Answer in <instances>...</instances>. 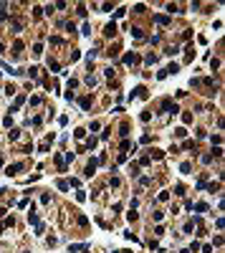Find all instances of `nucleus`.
<instances>
[{
    "label": "nucleus",
    "mask_w": 225,
    "mask_h": 253,
    "mask_svg": "<svg viewBox=\"0 0 225 253\" xmlns=\"http://www.w3.org/2000/svg\"><path fill=\"white\" fill-rule=\"evenodd\" d=\"M23 162H15V165H8V167H5V175H8V177H13V175H18L20 170H23Z\"/></svg>",
    "instance_id": "f257e3e1"
},
{
    "label": "nucleus",
    "mask_w": 225,
    "mask_h": 253,
    "mask_svg": "<svg viewBox=\"0 0 225 253\" xmlns=\"http://www.w3.org/2000/svg\"><path fill=\"white\" fill-rule=\"evenodd\" d=\"M162 109H165V111H170V114H177V111H180V107H177L172 99H165V101H162Z\"/></svg>",
    "instance_id": "f03ea898"
},
{
    "label": "nucleus",
    "mask_w": 225,
    "mask_h": 253,
    "mask_svg": "<svg viewBox=\"0 0 225 253\" xmlns=\"http://www.w3.org/2000/svg\"><path fill=\"white\" fill-rule=\"evenodd\" d=\"M129 99H147V89H144V86H137V89L129 94Z\"/></svg>",
    "instance_id": "7ed1b4c3"
},
{
    "label": "nucleus",
    "mask_w": 225,
    "mask_h": 253,
    "mask_svg": "<svg viewBox=\"0 0 225 253\" xmlns=\"http://www.w3.org/2000/svg\"><path fill=\"white\" fill-rule=\"evenodd\" d=\"M104 36H106V38H114V36H116V23H114V20H111V23H106V28H104Z\"/></svg>",
    "instance_id": "20e7f679"
},
{
    "label": "nucleus",
    "mask_w": 225,
    "mask_h": 253,
    "mask_svg": "<svg viewBox=\"0 0 225 253\" xmlns=\"http://www.w3.org/2000/svg\"><path fill=\"white\" fill-rule=\"evenodd\" d=\"M96 167H99V162H96V159H91V162L86 165V172H83V175H86V177H94V175H96Z\"/></svg>",
    "instance_id": "39448f33"
},
{
    "label": "nucleus",
    "mask_w": 225,
    "mask_h": 253,
    "mask_svg": "<svg viewBox=\"0 0 225 253\" xmlns=\"http://www.w3.org/2000/svg\"><path fill=\"white\" fill-rule=\"evenodd\" d=\"M13 225H15V218H5V220L3 223H0V235H3V230H8V228H13Z\"/></svg>",
    "instance_id": "423d86ee"
},
{
    "label": "nucleus",
    "mask_w": 225,
    "mask_h": 253,
    "mask_svg": "<svg viewBox=\"0 0 225 253\" xmlns=\"http://www.w3.org/2000/svg\"><path fill=\"white\" fill-rule=\"evenodd\" d=\"M126 66H132V63H139V56L137 53H124V58H122Z\"/></svg>",
    "instance_id": "0eeeda50"
},
{
    "label": "nucleus",
    "mask_w": 225,
    "mask_h": 253,
    "mask_svg": "<svg viewBox=\"0 0 225 253\" xmlns=\"http://www.w3.org/2000/svg\"><path fill=\"white\" fill-rule=\"evenodd\" d=\"M23 101H25V96H23V94H18V96H15V104L10 107V114H15V111H18V107H20Z\"/></svg>",
    "instance_id": "6e6552de"
},
{
    "label": "nucleus",
    "mask_w": 225,
    "mask_h": 253,
    "mask_svg": "<svg viewBox=\"0 0 225 253\" xmlns=\"http://www.w3.org/2000/svg\"><path fill=\"white\" fill-rule=\"evenodd\" d=\"M18 137H20V129H18V126L8 129V139H10V142H18Z\"/></svg>",
    "instance_id": "1a4fd4ad"
},
{
    "label": "nucleus",
    "mask_w": 225,
    "mask_h": 253,
    "mask_svg": "<svg viewBox=\"0 0 225 253\" xmlns=\"http://www.w3.org/2000/svg\"><path fill=\"white\" fill-rule=\"evenodd\" d=\"M68 251H71V253H79V251H89V245H86V243H76V245H68Z\"/></svg>",
    "instance_id": "9d476101"
},
{
    "label": "nucleus",
    "mask_w": 225,
    "mask_h": 253,
    "mask_svg": "<svg viewBox=\"0 0 225 253\" xmlns=\"http://www.w3.org/2000/svg\"><path fill=\"white\" fill-rule=\"evenodd\" d=\"M192 210H195V213H207L210 205H207V202H197V205H192Z\"/></svg>",
    "instance_id": "9b49d317"
},
{
    "label": "nucleus",
    "mask_w": 225,
    "mask_h": 253,
    "mask_svg": "<svg viewBox=\"0 0 225 253\" xmlns=\"http://www.w3.org/2000/svg\"><path fill=\"white\" fill-rule=\"evenodd\" d=\"M23 53V41H15L13 43V56H20Z\"/></svg>",
    "instance_id": "f8f14e48"
},
{
    "label": "nucleus",
    "mask_w": 225,
    "mask_h": 253,
    "mask_svg": "<svg viewBox=\"0 0 225 253\" xmlns=\"http://www.w3.org/2000/svg\"><path fill=\"white\" fill-rule=\"evenodd\" d=\"M154 23L157 25H167L170 23V15H154Z\"/></svg>",
    "instance_id": "ddd939ff"
},
{
    "label": "nucleus",
    "mask_w": 225,
    "mask_h": 253,
    "mask_svg": "<svg viewBox=\"0 0 225 253\" xmlns=\"http://www.w3.org/2000/svg\"><path fill=\"white\" fill-rule=\"evenodd\" d=\"M79 104H81V109H83V111L91 109V96H81V101H79Z\"/></svg>",
    "instance_id": "4468645a"
},
{
    "label": "nucleus",
    "mask_w": 225,
    "mask_h": 253,
    "mask_svg": "<svg viewBox=\"0 0 225 253\" xmlns=\"http://www.w3.org/2000/svg\"><path fill=\"white\" fill-rule=\"evenodd\" d=\"M162 157H165L162 150H149V159H162Z\"/></svg>",
    "instance_id": "2eb2a0df"
},
{
    "label": "nucleus",
    "mask_w": 225,
    "mask_h": 253,
    "mask_svg": "<svg viewBox=\"0 0 225 253\" xmlns=\"http://www.w3.org/2000/svg\"><path fill=\"white\" fill-rule=\"evenodd\" d=\"M182 150H192L195 152V150H197V144H195L192 139H185V142H182Z\"/></svg>",
    "instance_id": "dca6fc26"
},
{
    "label": "nucleus",
    "mask_w": 225,
    "mask_h": 253,
    "mask_svg": "<svg viewBox=\"0 0 225 253\" xmlns=\"http://www.w3.org/2000/svg\"><path fill=\"white\" fill-rule=\"evenodd\" d=\"M129 33H132V36H134V38H144V33H142V28H129Z\"/></svg>",
    "instance_id": "f3484780"
},
{
    "label": "nucleus",
    "mask_w": 225,
    "mask_h": 253,
    "mask_svg": "<svg viewBox=\"0 0 225 253\" xmlns=\"http://www.w3.org/2000/svg\"><path fill=\"white\" fill-rule=\"evenodd\" d=\"M177 71H180V66H177V63H170V66L165 68V74H167V76H170V74H177Z\"/></svg>",
    "instance_id": "a211bd4d"
},
{
    "label": "nucleus",
    "mask_w": 225,
    "mask_h": 253,
    "mask_svg": "<svg viewBox=\"0 0 225 253\" xmlns=\"http://www.w3.org/2000/svg\"><path fill=\"white\" fill-rule=\"evenodd\" d=\"M28 223H31V225H38V223H41V220H38V215L33 213V210H31V213H28Z\"/></svg>",
    "instance_id": "6ab92c4d"
},
{
    "label": "nucleus",
    "mask_w": 225,
    "mask_h": 253,
    "mask_svg": "<svg viewBox=\"0 0 225 253\" xmlns=\"http://www.w3.org/2000/svg\"><path fill=\"white\" fill-rule=\"evenodd\" d=\"M76 223H79L81 228H86V225H89V218H86V215H76Z\"/></svg>",
    "instance_id": "aec40b11"
},
{
    "label": "nucleus",
    "mask_w": 225,
    "mask_h": 253,
    "mask_svg": "<svg viewBox=\"0 0 225 253\" xmlns=\"http://www.w3.org/2000/svg\"><path fill=\"white\" fill-rule=\"evenodd\" d=\"M144 63H147V66H152V63H157V53H147Z\"/></svg>",
    "instance_id": "412c9836"
},
{
    "label": "nucleus",
    "mask_w": 225,
    "mask_h": 253,
    "mask_svg": "<svg viewBox=\"0 0 225 253\" xmlns=\"http://www.w3.org/2000/svg\"><path fill=\"white\" fill-rule=\"evenodd\" d=\"M94 147H96V137H89L86 144H83V150H94Z\"/></svg>",
    "instance_id": "4be33fe9"
},
{
    "label": "nucleus",
    "mask_w": 225,
    "mask_h": 253,
    "mask_svg": "<svg viewBox=\"0 0 225 253\" xmlns=\"http://www.w3.org/2000/svg\"><path fill=\"white\" fill-rule=\"evenodd\" d=\"M56 187H58L61 192H68V182L66 180H58V182H56Z\"/></svg>",
    "instance_id": "5701e85b"
},
{
    "label": "nucleus",
    "mask_w": 225,
    "mask_h": 253,
    "mask_svg": "<svg viewBox=\"0 0 225 253\" xmlns=\"http://www.w3.org/2000/svg\"><path fill=\"white\" fill-rule=\"evenodd\" d=\"M185 51H187V53H185V61H192V58H195V48H192V46H187Z\"/></svg>",
    "instance_id": "b1692460"
},
{
    "label": "nucleus",
    "mask_w": 225,
    "mask_h": 253,
    "mask_svg": "<svg viewBox=\"0 0 225 253\" xmlns=\"http://www.w3.org/2000/svg\"><path fill=\"white\" fill-rule=\"evenodd\" d=\"M190 170H192V165H190V162H182L180 165V172L182 175H190Z\"/></svg>",
    "instance_id": "393cba45"
},
{
    "label": "nucleus",
    "mask_w": 225,
    "mask_h": 253,
    "mask_svg": "<svg viewBox=\"0 0 225 253\" xmlns=\"http://www.w3.org/2000/svg\"><path fill=\"white\" fill-rule=\"evenodd\" d=\"M119 134H122V137L126 139V134H129V124H126V122H124L122 126H119Z\"/></svg>",
    "instance_id": "a878e982"
},
{
    "label": "nucleus",
    "mask_w": 225,
    "mask_h": 253,
    "mask_svg": "<svg viewBox=\"0 0 225 253\" xmlns=\"http://www.w3.org/2000/svg\"><path fill=\"white\" fill-rule=\"evenodd\" d=\"M76 13H79L81 18H86V5H83V3H79V5H76Z\"/></svg>",
    "instance_id": "bb28decb"
},
{
    "label": "nucleus",
    "mask_w": 225,
    "mask_h": 253,
    "mask_svg": "<svg viewBox=\"0 0 225 253\" xmlns=\"http://www.w3.org/2000/svg\"><path fill=\"white\" fill-rule=\"evenodd\" d=\"M157 200H159V202H167V200H170V192H167V190H162V192L157 195Z\"/></svg>",
    "instance_id": "cd10ccee"
},
{
    "label": "nucleus",
    "mask_w": 225,
    "mask_h": 253,
    "mask_svg": "<svg viewBox=\"0 0 225 253\" xmlns=\"http://www.w3.org/2000/svg\"><path fill=\"white\" fill-rule=\"evenodd\" d=\"M23 31V23H20V20H13V33H20Z\"/></svg>",
    "instance_id": "c85d7f7f"
},
{
    "label": "nucleus",
    "mask_w": 225,
    "mask_h": 253,
    "mask_svg": "<svg viewBox=\"0 0 225 253\" xmlns=\"http://www.w3.org/2000/svg\"><path fill=\"white\" fill-rule=\"evenodd\" d=\"M48 66H51V71H56V74H61V66H58V61H48Z\"/></svg>",
    "instance_id": "c756f323"
},
{
    "label": "nucleus",
    "mask_w": 225,
    "mask_h": 253,
    "mask_svg": "<svg viewBox=\"0 0 225 253\" xmlns=\"http://www.w3.org/2000/svg\"><path fill=\"white\" fill-rule=\"evenodd\" d=\"M185 134H187V129H185V126H177V129H174V137H180V139H182Z\"/></svg>",
    "instance_id": "7c9ffc66"
},
{
    "label": "nucleus",
    "mask_w": 225,
    "mask_h": 253,
    "mask_svg": "<svg viewBox=\"0 0 225 253\" xmlns=\"http://www.w3.org/2000/svg\"><path fill=\"white\" fill-rule=\"evenodd\" d=\"M139 165L147 167V165H152V159H149V154H142V159H139Z\"/></svg>",
    "instance_id": "2f4dec72"
},
{
    "label": "nucleus",
    "mask_w": 225,
    "mask_h": 253,
    "mask_svg": "<svg viewBox=\"0 0 225 253\" xmlns=\"http://www.w3.org/2000/svg\"><path fill=\"white\" fill-rule=\"evenodd\" d=\"M5 94H8V96H15V94H18V89H15V86H10V84H8V86H5Z\"/></svg>",
    "instance_id": "473e14b6"
},
{
    "label": "nucleus",
    "mask_w": 225,
    "mask_h": 253,
    "mask_svg": "<svg viewBox=\"0 0 225 253\" xmlns=\"http://www.w3.org/2000/svg\"><path fill=\"white\" fill-rule=\"evenodd\" d=\"M207 190H210V192H217V190H220V182H210Z\"/></svg>",
    "instance_id": "72a5a7b5"
},
{
    "label": "nucleus",
    "mask_w": 225,
    "mask_h": 253,
    "mask_svg": "<svg viewBox=\"0 0 225 253\" xmlns=\"http://www.w3.org/2000/svg\"><path fill=\"white\" fill-rule=\"evenodd\" d=\"M83 81H86L89 86H96V76H91V74H89V76H86V79H83Z\"/></svg>",
    "instance_id": "f704fd0d"
},
{
    "label": "nucleus",
    "mask_w": 225,
    "mask_h": 253,
    "mask_svg": "<svg viewBox=\"0 0 225 253\" xmlns=\"http://www.w3.org/2000/svg\"><path fill=\"white\" fill-rule=\"evenodd\" d=\"M139 119H142V122L147 124V122H149V119H152V114H149V111H142V114H139Z\"/></svg>",
    "instance_id": "c9c22d12"
},
{
    "label": "nucleus",
    "mask_w": 225,
    "mask_h": 253,
    "mask_svg": "<svg viewBox=\"0 0 225 253\" xmlns=\"http://www.w3.org/2000/svg\"><path fill=\"white\" fill-rule=\"evenodd\" d=\"M73 137H76V139H83V137H86V129H76Z\"/></svg>",
    "instance_id": "e433bc0d"
},
{
    "label": "nucleus",
    "mask_w": 225,
    "mask_h": 253,
    "mask_svg": "<svg viewBox=\"0 0 225 253\" xmlns=\"http://www.w3.org/2000/svg\"><path fill=\"white\" fill-rule=\"evenodd\" d=\"M124 238H126V241H132V243H139V238L134 233H124Z\"/></svg>",
    "instance_id": "4c0bfd02"
},
{
    "label": "nucleus",
    "mask_w": 225,
    "mask_h": 253,
    "mask_svg": "<svg viewBox=\"0 0 225 253\" xmlns=\"http://www.w3.org/2000/svg\"><path fill=\"white\" fill-rule=\"evenodd\" d=\"M210 139H213V144H215V147H220V142H223V137H220V134H213Z\"/></svg>",
    "instance_id": "58836bf2"
},
{
    "label": "nucleus",
    "mask_w": 225,
    "mask_h": 253,
    "mask_svg": "<svg viewBox=\"0 0 225 253\" xmlns=\"http://www.w3.org/2000/svg\"><path fill=\"white\" fill-rule=\"evenodd\" d=\"M200 159H202V165H210V162H213V154H202Z\"/></svg>",
    "instance_id": "ea45409f"
},
{
    "label": "nucleus",
    "mask_w": 225,
    "mask_h": 253,
    "mask_svg": "<svg viewBox=\"0 0 225 253\" xmlns=\"http://www.w3.org/2000/svg\"><path fill=\"white\" fill-rule=\"evenodd\" d=\"M152 218H154V220L159 223V220H162V218H165V213H162V210H157V213H152Z\"/></svg>",
    "instance_id": "a19ab883"
},
{
    "label": "nucleus",
    "mask_w": 225,
    "mask_h": 253,
    "mask_svg": "<svg viewBox=\"0 0 225 253\" xmlns=\"http://www.w3.org/2000/svg\"><path fill=\"white\" fill-rule=\"evenodd\" d=\"M81 33H83V36H91V25H89V23H83V28H81Z\"/></svg>",
    "instance_id": "79ce46f5"
},
{
    "label": "nucleus",
    "mask_w": 225,
    "mask_h": 253,
    "mask_svg": "<svg viewBox=\"0 0 225 253\" xmlns=\"http://www.w3.org/2000/svg\"><path fill=\"white\" fill-rule=\"evenodd\" d=\"M41 101H43V99H41V96H31V107H38Z\"/></svg>",
    "instance_id": "37998d69"
},
{
    "label": "nucleus",
    "mask_w": 225,
    "mask_h": 253,
    "mask_svg": "<svg viewBox=\"0 0 225 253\" xmlns=\"http://www.w3.org/2000/svg\"><path fill=\"white\" fill-rule=\"evenodd\" d=\"M182 122L190 124V122H192V114H190V111H185V114H182Z\"/></svg>",
    "instance_id": "c03bdc74"
},
{
    "label": "nucleus",
    "mask_w": 225,
    "mask_h": 253,
    "mask_svg": "<svg viewBox=\"0 0 225 253\" xmlns=\"http://www.w3.org/2000/svg\"><path fill=\"white\" fill-rule=\"evenodd\" d=\"M76 200L83 202V200H86V192H83V190H79V192H76Z\"/></svg>",
    "instance_id": "a18cd8bd"
},
{
    "label": "nucleus",
    "mask_w": 225,
    "mask_h": 253,
    "mask_svg": "<svg viewBox=\"0 0 225 253\" xmlns=\"http://www.w3.org/2000/svg\"><path fill=\"white\" fill-rule=\"evenodd\" d=\"M41 202H43V205H48V202H51V195L43 192V195H41Z\"/></svg>",
    "instance_id": "49530a36"
},
{
    "label": "nucleus",
    "mask_w": 225,
    "mask_h": 253,
    "mask_svg": "<svg viewBox=\"0 0 225 253\" xmlns=\"http://www.w3.org/2000/svg\"><path fill=\"white\" fill-rule=\"evenodd\" d=\"M187 251H190V253H192V251H200V243H197V241H192V243H190V248H187Z\"/></svg>",
    "instance_id": "de8ad7c7"
},
{
    "label": "nucleus",
    "mask_w": 225,
    "mask_h": 253,
    "mask_svg": "<svg viewBox=\"0 0 225 253\" xmlns=\"http://www.w3.org/2000/svg\"><path fill=\"white\" fill-rule=\"evenodd\" d=\"M41 122H43V117H33V119H31L33 126H41Z\"/></svg>",
    "instance_id": "09e8293b"
},
{
    "label": "nucleus",
    "mask_w": 225,
    "mask_h": 253,
    "mask_svg": "<svg viewBox=\"0 0 225 253\" xmlns=\"http://www.w3.org/2000/svg\"><path fill=\"white\" fill-rule=\"evenodd\" d=\"M109 185H111V187H119V185H122V180H119V177H111Z\"/></svg>",
    "instance_id": "8fccbe9b"
},
{
    "label": "nucleus",
    "mask_w": 225,
    "mask_h": 253,
    "mask_svg": "<svg viewBox=\"0 0 225 253\" xmlns=\"http://www.w3.org/2000/svg\"><path fill=\"white\" fill-rule=\"evenodd\" d=\"M33 53H36V56H41V53H43V46H41V43H36V46H33Z\"/></svg>",
    "instance_id": "3c124183"
},
{
    "label": "nucleus",
    "mask_w": 225,
    "mask_h": 253,
    "mask_svg": "<svg viewBox=\"0 0 225 253\" xmlns=\"http://www.w3.org/2000/svg\"><path fill=\"white\" fill-rule=\"evenodd\" d=\"M76 86H79V81H76V79H71V81H68V89H66V91H73Z\"/></svg>",
    "instance_id": "603ef678"
},
{
    "label": "nucleus",
    "mask_w": 225,
    "mask_h": 253,
    "mask_svg": "<svg viewBox=\"0 0 225 253\" xmlns=\"http://www.w3.org/2000/svg\"><path fill=\"white\" fill-rule=\"evenodd\" d=\"M167 10H170V13H182V10L177 8V5H174V3H170V5H167Z\"/></svg>",
    "instance_id": "864d4df0"
},
{
    "label": "nucleus",
    "mask_w": 225,
    "mask_h": 253,
    "mask_svg": "<svg viewBox=\"0 0 225 253\" xmlns=\"http://www.w3.org/2000/svg\"><path fill=\"white\" fill-rule=\"evenodd\" d=\"M129 170H132V175H139V165H137V162H132V165H129Z\"/></svg>",
    "instance_id": "5fc2aeb1"
},
{
    "label": "nucleus",
    "mask_w": 225,
    "mask_h": 253,
    "mask_svg": "<svg viewBox=\"0 0 225 253\" xmlns=\"http://www.w3.org/2000/svg\"><path fill=\"white\" fill-rule=\"evenodd\" d=\"M38 71H41L38 66H31V79H36V76H38Z\"/></svg>",
    "instance_id": "6e6d98bb"
},
{
    "label": "nucleus",
    "mask_w": 225,
    "mask_h": 253,
    "mask_svg": "<svg viewBox=\"0 0 225 253\" xmlns=\"http://www.w3.org/2000/svg\"><path fill=\"white\" fill-rule=\"evenodd\" d=\"M41 13H43V8H41V5H36V8H33V15L41 18Z\"/></svg>",
    "instance_id": "4d7b16f0"
},
{
    "label": "nucleus",
    "mask_w": 225,
    "mask_h": 253,
    "mask_svg": "<svg viewBox=\"0 0 225 253\" xmlns=\"http://www.w3.org/2000/svg\"><path fill=\"white\" fill-rule=\"evenodd\" d=\"M51 43H53V46H61V43H63V38H58V36H53V38H51Z\"/></svg>",
    "instance_id": "13d9d810"
},
{
    "label": "nucleus",
    "mask_w": 225,
    "mask_h": 253,
    "mask_svg": "<svg viewBox=\"0 0 225 253\" xmlns=\"http://www.w3.org/2000/svg\"><path fill=\"white\" fill-rule=\"evenodd\" d=\"M200 248H202V253H213V245H207V243H205V245H200Z\"/></svg>",
    "instance_id": "bf43d9fd"
},
{
    "label": "nucleus",
    "mask_w": 225,
    "mask_h": 253,
    "mask_svg": "<svg viewBox=\"0 0 225 253\" xmlns=\"http://www.w3.org/2000/svg\"><path fill=\"white\" fill-rule=\"evenodd\" d=\"M5 213H8V210H5V208H0V218H5Z\"/></svg>",
    "instance_id": "052dcab7"
}]
</instances>
